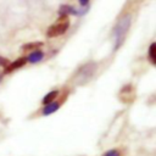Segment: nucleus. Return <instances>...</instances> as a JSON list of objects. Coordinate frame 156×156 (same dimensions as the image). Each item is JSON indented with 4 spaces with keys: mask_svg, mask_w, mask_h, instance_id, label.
<instances>
[{
    "mask_svg": "<svg viewBox=\"0 0 156 156\" xmlns=\"http://www.w3.org/2000/svg\"><path fill=\"white\" fill-rule=\"evenodd\" d=\"M26 62H27V58H26V57H20V58L15 60L13 62L9 63V66L5 68V72L9 73V72H12V71H15V69H17V68H21L22 66H24Z\"/></svg>",
    "mask_w": 156,
    "mask_h": 156,
    "instance_id": "39448f33",
    "label": "nucleus"
},
{
    "mask_svg": "<svg viewBox=\"0 0 156 156\" xmlns=\"http://www.w3.org/2000/svg\"><path fill=\"white\" fill-rule=\"evenodd\" d=\"M88 2H89V0H79V4H80L82 6H85V5H88Z\"/></svg>",
    "mask_w": 156,
    "mask_h": 156,
    "instance_id": "4468645a",
    "label": "nucleus"
},
{
    "mask_svg": "<svg viewBox=\"0 0 156 156\" xmlns=\"http://www.w3.org/2000/svg\"><path fill=\"white\" fill-rule=\"evenodd\" d=\"M9 63H10V61L7 60V58H5V57H1L0 56V66H2V67H7L9 66Z\"/></svg>",
    "mask_w": 156,
    "mask_h": 156,
    "instance_id": "ddd939ff",
    "label": "nucleus"
},
{
    "mask_svg": "<svg viewBox=\"0 0 156 156\" xmlns=\"http://www.w3.org/2000/svg\"><path fill=\"white\" fill-rule=\"evenodd\" d=\"M149 58L152 65L156 63V44L155 43H152L149 48Z\"/></svg>",
    "mask_w": 156,
    "mask_h": 156,
    "instance_id": "9d476101",
    "label": "nucleus"
},
{
    "mask_svg": "<svg viewBox=\"0 0 156 156\" xmlns=\"http://www.w3.org/2000/svg\"><path fill=\"white\" fill-rule=\"evenodd\" d=\"M119 98L122 101H132L134 99V89L130 84L124 85L119 91Z\"/></svg>",
    "mask_w": 156,
    "mask_h": 156,
    "instance_id": "20e7f679",
    "label": "nucleus"
},
{
    "mask_svg": "<svg viewBox=\"0 0 156 156\" xmlns=\"http://www.w3.org/2000/svg\"><path fill=\"white\" fill-rule=\"evenodd\" d=\"M102 156H119V152H118V150H116V149H112V150H108V151H106Z\"/></svg>",
    "mask_w": 156,
    "mask_h": 156,
    "instance_id": "f8f14e48",
    "label": "nucleus"
},
{
    "mask_svg": "<svg viewBox=\"0 0 156 156\" xmlns=\"http://www.w3.org/2000/svg\"><path fill=\"white\" fill-rule=\"evenodd\" d=\"M130 26V15H126L123 16L116 24L115 29H113V39H115V46L113 49L117 50L124 41L127 32L129 29Z\"/></svg>",
    "mask_w": 156,
    "mask_h": 156,
    "instance_id": "f257e3e1",
    "label": "nucleus"
},
{
    "mask_svg": "<svg viewBox=\"0 0 156 156\" xmlns=\"http://www.w3.org/2000/svg\"><path fill=\"white\" fill-rule=\"evenodd\" d=\"M57 96H58V90H52V91L48 93V94L44 96V99H43V104H44V105H48V104L52 102L54 100H56Z\"/></svg>",
    "mask_w": 156,
    "mask_h": 156,
    "instance_id": "1a4fd4ad",
    "label": "nucleus"
},
{
    "mask_svg": "<svg viewBox=\"0 0 156 156\" xmlns=\"http://www.w3.org/2000/svg\"><path fill=\"white\" fill-rule=\"evenodd\" d=\"M60 105H61V102H60V101H55V100H54L52 102L45 105V107L43 108V115L48 116V115H50V113H54V112L60 107Z\"/></svg>",
    "mask_w": 156,
    "mask_h": 156,
    "instance_id": "0eeeda50",
    "label": "nucleus"
},
{
    "mask_svg": "<svg viewBox=\"0 0 156 156\" xmlns=\"http://www.w3.org/2000/svg\"><path fill=\"white\" fill-rule=\"evenodd\" d=\"M77 11L71 6V5H62L60 9H58V15L60 17H63V16H68V15H76Z\"/></svg>",
    "mask_w": 156,
    "mask_h": 156,
    "instance_id": "6e6552de",
    "label": "nucleus"
},
{
    "mask_svg": "<svg viewBox=\"0 0 156 156\" xmlns=\"http://www.w3.org/2000/svg\"><path fill=\"white\" fill-rule=\"evenodd\" d=\"M41 45H43V43H40V41H35V43H28V44H24V45L22 46V49H23V50H29V51H33V50L39 49Z\"/></svg>",
    "mask_w": 156,
    "mask_h": 156,
    "instance_id": "9b49d317",
    "label": "nucleus"
},
{
    "mask_svg": "<svg viewBox=\"0 0 156 156\" xmlns=\"http://www.w3.org/2000/svg\"><path fill=\"white\" fill-rule=\"evenodd\" d=\"M69 27V20L67 16L60 17L52 26H50L46 30V37L48 38H55L58 35H62L66 33V30Z\"/></svg>",
    "mask_w": 156,
    "mask_h": 156,
    "instance_id": "f03ea898",
    "label": "nucleus"
},
{
    "mask_svg": "<svg viewBox=\"0 0 156 156\" xmlns=\"http://www.w3.org/2000/svg\"><path fill=\"white\" fill-rule=\"evenodd\" d=\"M43 58H44V52H43L41 50H39V49L33 50V51L28 55V57H27V60H28L29 62H32V63H37V62L41 61Z\"/></svg>",
    "mask_w": 156,
    "mask_h": 156,
    "instance_id": "423d86ee",
    "label": "nucleus"
},
{
    "mask_svg": "<svg viewBox=\"0 0 156 156\" xmlns=\"http://www.w3.org/2000/svg\"><path fill=\"white\" fill-rule=\"evenodd\" d=\"M95 67H96V65L94 62L87 63L83 67H80L79 71L77 72V80H76V83H79L80 84V83H84V82L89 80L91 78L94 71H95Z\"/></svg>",
    "mask_w": 156,
    "mask_h": 156,
    "instance_id": "7ed1b4c3",
    "label": "nucleus"
}]
</instances>
